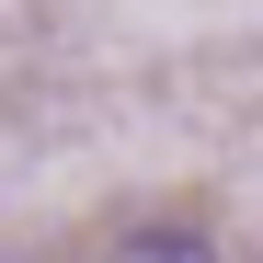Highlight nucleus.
I'll return each mask as SVG.
<instances>
[{
  "label": "nucleus",
  "mask_w": 263,
  "mask_h": 263,
  "mask_svg": "<svg viewBox=\"0 0 263 263\" xmlns=\"http://www.w3.org/2000/svg\"><path fill=\"white\" fill-rule=\"evenodd\" d=\"M115 263H229V252H217L195 217H149V229H126V240H115Z\"/></svg>",
  "instance_id": "nucleus-1"
}]
</instances>
